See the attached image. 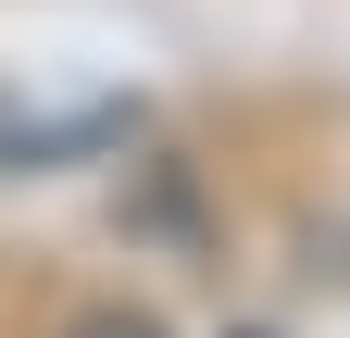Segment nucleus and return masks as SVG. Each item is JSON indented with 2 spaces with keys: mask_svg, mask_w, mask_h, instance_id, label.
I'll return each instance as SVG.
<instances>
[{
  "mask_svg": "<svg viewBox=\"0 0 350 338\" xmlns=\"http://www.w3.org/2000/svg\"><path fill=\"white\" fill-rule=\"evenodd\" d=\"M63 338H175L150 301H88V313H63Z\"/></svg>",
  "mask_w": 350,
  "mask_h": 338,
  "instance_id": "obj_1",
  "label": "nucleus"
},
{
  "mask_svg": "<svg viewBox=\"0 0 350 338\" xmlns=\"http://www.w3.org/2000/svg\"><path fill=\"white\" fill-rule=\"evenodd\" d=\"M238 338H262V326H238Z\"/></svg>",
  "mask_w": 350,
  "mask_h": 338,
  "instance_id": "obj_2",
  "label": "nucleus"
}]
</instances>
